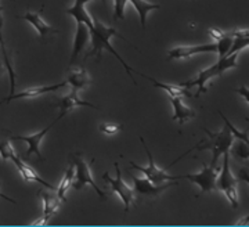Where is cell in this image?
Masks as SVG:
<instances>
[{"label": "cell", "instance_id": "cell-1", "mask_svg": "<svg viewBox=\"0 0 249 227\" xmlns=\"http://www.w3.org/2000/svg\"><path fill=\"white\" fill-rule=\"evenodd\" d=\"M93 21H94V26L90 29V38H91V50L88 54V57H91V56H96L97 57V60L101 58V53L104 52V50H107L111 54H114V57H116V60L121 62V65L124 67L126 72H127V75L130 76V79L133 80L134 83H136V80L133 78V68L127 64V62L124 61V58L118 54V53L114 50V47L111 46L109 43V40H111V38L112 36H118V38H121V39H124L127 42V39H124V36L121 35V34H118L114 28H109V26L104 25L101 21H98L97 18H93Z\"/></svg>", "mask_w": 249, "mask_h": 227}, {"label": "cell", "instance_id": "cell-2", "mask_svg": "<svg viewBox=\"0 0 249 227\" xmlns=\"http://www.w3.org/2000/svg\"><path fill=\"white\" fill-rule=\"evenodd\" d=\"M237 56L238 53H234L231 56H224L222 58H219V61L211 65L209 68H205V70L199 71V74L196 75V79H191V80H187L184 83H180V86L186 89L196 88V95L198 97L201 93L206 92V83L209 80H212L216 76H222L223 74L227 70H231L235 68L238 64H237Z\"/></svg>", "mask_w": 249, "mask_h": 227}, {"label": "cell", "instance_id": "cell-3", "mask_svg": "<svg viewBox=\"0 0 249 227\" xmlns=\"http://www.w3.org/2000/svg\"><path fill=\"white\" fill-rule=\"evenodd\" d=\"M205 133L208 134L209 139L201 141L199 144H196V150H212V164L211 166H217L219 158L224 155V152H229L231 149L232 143H234V136H232L230 128L226 125L222 131L213 133V132L204 129Z\"/></svg>", "mask_w": 249, "mask_h": 227}, {"label": "cell", "instance_id": "cell-4", "mask_svg": "<svg viewBox=\"0 0 249 227\" xmlns=\"http://www.w3.org/2000/svg\"><path fill=\"white\" fill-rule=\"evenodd\" d=\"M237 182H238V179L234 177V175L231 173V169H230V151L224 152L222 170L219 172L216 186L219 190H222L226 194L227 200L230 201L234 209H237L240 205L238 204V192H237Z\"/></svg>", "mask_w": 249, "mask_h": 227}, {"label": "cell", "instance_id": "cell-5", "mask_svg": "<svg viewBox=\"0 0 249 227\" xmlns=\"http://www.w3.org/2000/svg\"><path fill=\"white\" fill-rule=\"evenodd\" d=\"M70 158L72 159V164L75 166V177H73V183H72L73 189L79 191V190H83V189H85L86 184H90V186L96 190V192H97L98 197H100L101 200H107L106 192L103 191V190L97 186V183L93 180L89 165L86 164V161L82 158V155L73 152V154L70 155Z\"/></svg>", "mask_w": 249, "mask_h": 227}, {"label": "cell", "instance_id": "cell-6", "mask_svg": "<svg viewBox=\"0 0 249 227\" xmlns=\"http://www.w3.org/2000/svg\"><path fill=\"white\" fill-rule=\"evenodd\" d=\"M115 172H116V177H111L109 173H104L103 179L109 184L111 190L114 194H116L124 205V210L130 209L132 204L136 201V192L134 190H132L127 184H124V179H122V170L119 168V164L115 162Z\"/></svg>", "mask_w": 249, "mask_h": 227}, {"label": "cell", "instance_id": "cell-7", "mask_svg": "<svg viewBox=\"0 0 249 227\" xmlns=\"http://www.w3.org/2000/svg\"><path fill=\"white\" fill-rule=\"evenodd\" d=\"M183 179L190 180L191 183L196 184L201 190V194L205 192H212L217 190V176H219V169L217 166H208L202 162V170L198 173H188V175H181Z\"/></svg>", "mask_w": 249, "mask_h": 227}, {"label": "cell", "instance_id": "cell-8", "mask_svg": "<svg viewBox=\"0 0 249 227\" xmlns=\"http://www.w3.org/2000/svg\"><path fill=\"white\" fill-rule=\"evenodd\" d=\"M142 140V144L144 150H145V152H147V155H148V161H150V165L147 166V168H142L140 165H136L134 162H130V165L134 169H137V170H140L142 172L147 179H150L152 183L155 184H162L165 183V182H172V180H181L183 179V176H170L166 170H163V169H160L158 166L155 165V161H154V158H152L151 151L148 150L147 147V144H145V141L142 137H140Z\"/></svg>", "mask_w": 249, "mask_h": 227}, {"label": "cell", "instance_id": "cell-9", "mask_svg": "<svg viewBox=\"0 0 249 227\" xmlns=\"http://www.w3.org/2000/svg\"><path fill=\"white\" fill-rule=\"evenodd\" d=\"M132 180L134 183V190L145 197H158L160 194L166 191L168 189L178 184V180H172L170 183L155 184L147 177H136V176H132Z\"/></svg>", "mask_w": 249, "mask_h": 227}, {"label": "cell", "instance_id": "cell-10", "mask_svg": "<svg viewBox=\"0 0 249 227\" xmlns=\"http://www.w3.org/2000/svg\"><path fill=\"white\" fill-rule=\"evenodd\" d=\"M204 53H217L216 42L206 44H196V46H178V47L169 50L168 57L170 60H187L193 56L204 54Z\"/></svg>", "mask_w": 249, "mask_h": 227}, {"label": "cell", "instance_id": "cell-11", "mask_svg": "<svg viewBox=\"0 0 249 227\" xmlns=\"http://www.w3.org/2000/svg\"><path fill=\"white\" fill-rule=\"evenodd\" d=\"M61 118L58 116L53 123H50L47 128H45L43 131L37 132V133H34V134H29V136H11V139L13 140H21V141H25L28 144V151L27 154H25V157H31V155H36V157L39 158L40 161H43V155H42V152H40V143H42V140L45 139V136L49 133V131L53 128L55 123L58 122Z\"/></svg>", "mask_w": 249, "mask_h": 227}, {"label": "cell", "instance_id": "cell-12", "mask_svg": "<svg viewBox=\"0 0 249 227\" xmlns=\"http://www.w3.org/2000/svg\"><path fill=\"white\" fill-rule=\"evenodd\" d=\"M53 107L60 108V115H58L60 118H64V116L70 113V111L75 110V108H78V107H89V108L100 110V107H97V105L91 104V103H88V101H85V100H80L79 96H78V92H76V90H73V89H72V92L70 93V95L61 97L55 104H53Z\"/></svg>", "mask_w": 249, "mask_h": 227}, {"label": "cell", "instance_id": "cell-13", "mask_svg": "<svg viewBox=\"0 0 249 227\" xmlns=\"http://www.w3.org/2000/svg\"><path fill=\"white\" fill-rule=\"evenodd\" d=\"M68 86V82H61V83H55V85H50V86H39V88H31L18 93V95H10L9 97L3 98L0 101V104L3 103H10L13 100H18V98H36L39 96H43V95H47V93H53V92H57L60 89H64Z\"/></svg>", "mask_w": 249, "mask_h": 227}, {"label": "cell", "instance_id": "cell-14", "mask_svg": "<svg viewBox=\"0 0 249 227\" xmlns=\"http://www.w3.org/2000/svg\"><path fill=\"white\" fill-rule=\"evenodd\" d=\"M11 161L14 162V165L17 166L18 172H19V175L22 176V179L24 180H27V182H34V183H39L42 184L43 187H46V189H49V190H55L57 191V189L54 187L53 184L47 183L46 180H43L40 176L36 173L35 170L31 168L29 165H27L22 159H19V158L17 157V155H14V157L11 158Z\"/></svg>", "mask_w": 249, "mask_h": 227}, {"label": "cell", "instance_id": "cell-15", "mask_svg": "<svg viewBox=\"0 0 249 227\" xmlns=\"http://www.w3.org/2000/svg\"><path fill=\"white\" fill-rule=\"evenodd\" d=\"M18 18H22V19H25L27 22H29L31 25L35 28L36 32L40 35L42 39H45V38H47L49 35H52V34H57V32H60L58 29H54L53 26L49 25L45 19L42 18V16H40L39 13L27 11L24 16H21V17H18Z\"/></svg>", "mask_w": 249, "mask_h": 227}, {"label": "cell", "instance_id": "cell-16", "mask_svg": "<svg viewBox=\"0 0 249 227\" xmlns=\"http://www.w3.org/2000/svg\"><path fill=\"white\" fill-rule=\"evenodd\" d=\"M90 39V29L89 26L83 22H76V31H75V38H73V47H72L71 62L76 60L80 52L85 50L86 44Z\"/></svg>", "mask_w": 249, "mask_h": 227}, {"label": "cell", "instance_id": "cell-17", "mask_svg": "<svg viewBox=\"0 0 249 227\" xmlns=\"http://www.w3.org/2000/svg\"><path fill=\"white\" fill-rule=\"evenodd\" d=\"M170 101L173 105V121H178L180 125H183L196 118V111L184 104L183 97H170Z\"/></svg>", "mask_w": 249, "mask_h": 227}, {"label": "cell", "instance_id": "cell-18", "mask_svg": "<svg viewBox=\"0 0 249 227\" xmlns=\"http://www.w3.org/2000/svg\"><path fill=\"white\" fill-rule=\"evenodd\" d=\"M40 197H42V201H43V216H42L40 220H35L32 225H46L49 222V219L57 212L58 207H60V202H61L58 195L53 197L49 192L40 191Z\"/></svg>", "mask_w": 249, "mask_h": 227}, {"label": "cell", "instance_id": "cell-19", "mask_svg": "<svg viewBox=\"0 0 249 227\" xmlns=\"http://www.w3.org/2000/svg\"><path fill=\"white\" fill-rule=\"evenodd\" d=\"M88 1H90V0H75L73 6L65 10V13L68 16L75 18L76 22H83V24H86V25L89 26V29H91L94 26V21H93V18L90 17L89 13L85 9V4ZM103 1L106 3V0H103Z\"/></svg>", "mask_w": 249, "mask_h": 227}, {"label": "cell", "instance_id": "cell-20", "mask_svg": "<svg viewBox=\"0 0 249 227\" xmlns=\"http://www.w3.org/2000/svg\"><path fill=\"white\" fill-rule=\"evenodd\" d=\"M68 85L71 86L73 90L79 92L82 89L88 88L90 85V76L88 74V71L85 70L83 67H78L75 70H72L70 72V76L67 79Z\"/></svg>", "mask_w": 249, "mask_h": 227}, {"label": "cell", "instance_id": "cell-21", "mask_svg": "<svg viewBox=\"0 0 249 227\" xmlns=\"http://www.w3.org/2000/svg\"><path fill=\"white\" fill-rule=\"evenodd\" d=\"M0 49L3 52L6 68L9 71L10 95H14V89H16V74H14V68L11 65V60H10L9 53H7V49H6V43H4V39H3V9H1V6H0Z\"/></svg>", "mask_w": 249, "mask_h": 227}, {"label": "cell", "instance_id": "cell-22", "mask_svg": "<svg viewBox=\"0 0 249 227\" xmlns=\"http://www.w3.org/2000/svg\"><path fill=\"white\" fill-rule=\"evenodd\" d=\"M144 78H147L150 82H152V85L155 86V88H160L162 90H165L169 97H191V92H190V89L183 88V86H180V85H166V83H160L158 82L157 79L151 78V76H147V75H144V74H140Z\"/></svg>", "mask_w": 249, "mask_h": 227}, {"label": "cell", "instance_id": "cell-23", "mask_svg": "<svg viewBox=\"0 0 249 227\" xmlns=\"http://www.w3.org/2000/svg\"><path fill=\"white\" fill-rule=\"evenodd\" d=\"M129 3L137 10V13L140 16V22H142V29L147 28V16H148V13L154 11V10H160V4H157V3H148L145 0H129Z\"/></svg>", "mask_w": 249, "mask_h": 227}, {"label": "cell", "instance_id": "cell-24", "mask_svg": "<svg viewBox=\"0 0 249 227\" xmlns=\"http://www.w3.org/2000/svg\"><path fill=\"white\" fill-rule=\"evenodd\" d=\"M73 177H75V166L72 164V165H70V168L65 170V173H64V176H62L61 179V183L57 187V195H58V198H60L62 202L67 201V192H68V190L72 187Z\"/></svg>", "mask_w": 249, "mask_h": 227}, {"label": "cell", "instance_id": "cell-25", "mask_svg": "<svg viewBox=\"0 0 249 227\" xmlns=\"http://www.w3.org/2000/svg\"><path fill=\"white\" fill-rule=\"evenodd\" d=\"M232 40H234V38H232L231 34L229 32V34H226V35L223 36L220 40L216 42V44H217V54H219V58L227 56L229 50L231 49Z\"/></svg>", "mask_w": 249, "mask_h": 227}, {"label": "cell", "instance_id": "cell-26", "mask_svg": "<svg viewBox=\"0 0 249 227\" xmlns=\"http://www.w3.org/2000/svg\"><path fill=\"white\" fill-rule=\"evenodd\" d=\"M16 155V151L11 146V141L7 137H0V157L3 161H9Z\"/></svg>", "mask_w": 249, "mask_h": 227}, {"label": "cell", "instance_id": "cell-27", "mask_svg": "<svg viewBox=\"0 0 249 227\" xmlns=\"http://www.w3.org/2000/svg\"><path fill=\"white\" fill-rule=\"evenodd\" d=\"M124 128V123H119V125H116V123H109V122H103L100 123V126H98V131L101 132V133H104V134H107V136H114L118 132H121Z\"/></svg>", "mask_w": 249, "mask_h": 227}, {"label": "cell", "instance_id": "cell-28", "mask_svg": "<svg viewBox=\"0 0 249 227\" xmlns=\"http://www.w3.org/2000/svg\"><path fill=\"white\" fill-rule=\"evenodd\" d=\"M115 9H114V19L121 21L124 18V7L129 3V0H114Z\"/></svg>", "mask_w": 249, "mask_h": 227}, {"label": "cell", "instance_id": "cell-29", "mask_svg": "<svg viewBox=\"0 0 249 227\" xmlns=\"http://www.w3.org/2000/svg\"><path fill=\"white\" fill-rule=\"evenodd\" d=\"M208 34L209 36L213 39V42H217V40H220L223 36L226 35V32H223L220 29H216V28H209V31H208Z\"/></svg>", "mask_w": 249, "mask_h": 227}, {"label": "cell", "instance_id": "cell-30", "mask_svg": "<svg viewBox=\"0 0 249 227\" xmlns=\"http://www.w3.org/2000/svg\"><path fill=\"white\" fill-rule=\"evenodd\" d=\"M235 93L240 95V96L249 104V88H247V86H241V88H238L235 90Z\"/></svg>", "mask_w": 249, "mask_h": 227}, {"label": "cell", "instance_id": "cell-31", "mask_svg": "<svg viewBox=\"0 0 249 227\" xmlns=\"http://www.w3.org/2000/svg\"><path fill=\"white\" fill-rule=\"evenodd\" d=\"M237 179L241 180V182H245L247 184H249V172L247 169H241L240 172H238V177Z\"/></svg>", "mask_w": 249, "mask_h": 227}, {"label": "cell", "instance_id": "cell-32", "mask_svg": "<svg viewBox=\"0 0 249 227\" xmlns=\"http://www.w3.org/2000/svg\"><path fill=\"white\" fill-rule=\"evenodd\" d=\"M249 223V216L248 218L242 219V220H240V222H237V225H240V226H242V225H248Z\"/></svg>", "mask_w": 249, "mask_h": 227}, {"label": "cell", "instance_id": "cell-33", "mask_svg": "<svg viewBox=\"0 0 249 227\" xmlns=\"http://www.w3.org/2000/svg\"><path fill=\"white\" fill-rule=\"evenodd\" d=\"M0 197H3V198H4V200H7V201L13 202V204H16V201H14V200H13V198H9V197H7V195H4V194H0Z\"/></svg>", "mask_w": 249, "mask_h": 227}, {"label": "cell", "instance_id": "cell-34", "mask_svg": "<svg viewBox=\"0 0 249 227\" xmlns=\"http://www.w3.org/2000/svg\"><path fill=\"white\" fill-rule=\"evenodd\" d=\"M1 70H3V64H1V61H0V72H1Z\"/></svg>", "mask_w": 249, "mask_h": 227}, {"label": "cell", "instance_id": "cell-35", "mask_svg": "<svg viewBox=\"0 0 249 227\" xmlns=\"http://www.w3.org/2000/svg\"><path fill=\"white\" fill-rule=\"evenodd\" d=\"M11 1H13V0H11Z\"/></svg>", "mask_w": 249, "mask_h": 227}]
</instances>
